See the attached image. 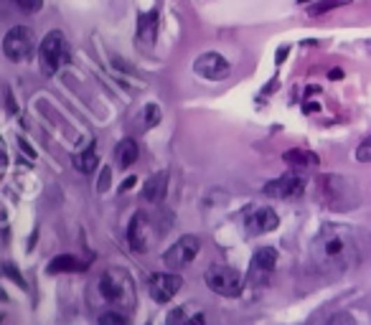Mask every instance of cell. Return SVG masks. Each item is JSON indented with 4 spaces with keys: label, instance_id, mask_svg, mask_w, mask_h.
I'll return each mask as SVG.
<instances>
[{
    "label": "cell",
    "instance_id": "6da1fadb",
    "mask_svg": "<svg viewBox=\"0 0 371 325\" xmlns=\"http://www.w3.org/2000/svg\"><path fill=\"white\" fill-rule=\"evenodd\" d=\"M361 247L356 234L341 224H326L310 241V264L323 277H341L358 264Z\"/></svg>",
    "mask_w": 371,
    "mask_h": 325
},
{
    "label": "cell",
    "instance_id": "7a4b0ae2",
    "mask_svg": "<svg viewBox=\"0 0 371 325\" xmlns=\"http://www.w3.org/2000/svg\"><path fill=\"white\" fill-rule=\"evenodd\" d=\"M99 295L105 297V303L122 310H133L135 308V285L125 269L110 267L99 277Z\"/></svg>",
    "mask_w": 371,
    "mask_h": 325
},
{
    "label": "cell",
    "instance_id": "3957f363",
    "mask_svg": "<svg viewBox=\"0 0 371 325\" xmlns=\"http://www.w3.org/2000/svg\"><path fill=\"white\" fill-rule=\"evenodd\" d=\"M318 196L333 211H346V209H354L358 204V196L351 181H346L343 176H333V173L318 178Z\"/></svg>",
    "mask_w": 371,
    "mask_h": 325
},
{
    "label": "cell",
    "instance_id": "277c9868",
    "mask_svg": "<svg viewBox=\"0 0 371 325\" xmlns=\"http://www.w3.org/2000/svg\"><path fill=\"white\" fill-rule=\"evenodd\" d=\"M71 51H69V41L61 31H49V33L41 38V51H38V61H41V71L46 77H54L57 71H61L64 66L69 64Z\"/></svg>",
    "mask_w": 371,
    "mask_h": 325
},
{
    "label": "cell",
    "instance_id": "5b68a950",
    "mask_svg": "<svg viewBox=\"0 0 371 325\" xmlns=\"http://www.w3.org/2000/svg\"><path fill=\"white\" fill-rule=\"evenodd\" d=\"M203 280H206V287L211 292H217L221 297H239L247 282V277H242V272H237L229 264H211Z\"/></svg>",
    "mask_w": 371,
    "mask_h": 325
},
{
    "label": "cell",
    "instance_id": "8992f818",
    "mask_svg": "<svg viewBox=\"0 0 371 325\" xmlns=\"http://www.w3.org/2000/svg\"><path fill=\"white\" fill-rule=\"evenodd\" d=\"M277 267V249L262 247L252 255L249 269H247V285L249 287H267Z\"/></svg>",
    "mask_w": 371,
    "mask_h": 325
},
{
    "label": "cell",
    "instance_id": "52a82bcc",
    "mask_svg": "<svg viewBox=\"0 0 371 325\" xmlns=\"http://www.w3.org/2000/svg\"><path fill=\"white\" fill-rule=\"evenodd\" d=\"M239 219H242V227L247 229V234H252V236H262V234H270L280 227V216L270 206L249 204L239 213Z\"/></svg>",
    "mask_w": 371,
    "mask_h": 325
},
{
    "label": "cell",
    "instance_id": "ba28073f",
    "mask_svg": "<svg viewBox=\"0 0 371 325\" xmlns=\"http://www.w3.org/2000/svg\"><path fill=\"white\" fill-rule=\"evenodd\" d=\"M198 247H201L198 236H194V234H183L181 239H175L173 244L168 247V252L163 255V262H166V267H170V269L189 267L191 262L196 259Z\"/></svg>",
    "mask_w": 371,
    "mask_h": 325
},
{
    "label": "cell",
    "instance_id": "9c48e42d",
    "mask_svg": "<svg viewBox=\"0 0 371 325\" xmlns=\"http://www.w3.org/2000/svg\"><path fill=\"white\" fill-rule=\"evenodd\" d=\"M3 54L10 61H26L34 54V33L26 26H13L3 38Z\"/></svg>",
    "mask_w": 371,
    "mask_h": 325
},
{
    "label": "cell",
    "instance_id": "30bf717a",
    "mask_svg": "<svg viewBox=\"0 0 371 325\" xmlns=\"http://www.w3.org/2000/svg\"><path fill=\"white\" fill-rule=\"evenodd\" d=\"M194 71H196V77L209 79V82H224L231 74V64L217 51H206L194 61Z\"/></svg>",
    "mask_w": 371,
    "mask_h": 325
},
{
    "label": "cell",
    "instance_id": "8fae6325",
    "mask_svg": "<svg viewBox=\"0 0 371 325\" xmlns=\"http://www.w3.org/2000/svg\"><path fill=\"white\" fill-rule=\"evenodd\" d=\"M183 287V277L181 275H170V272H161V275H153L150 282H147V292L158 305L170 303Z\"/></svg>",
    "mask_w": 371,
    "mask_h": 325
},
{
    "label": "cell",
    "instance_id": "7c38bea8",
    "mask_svg": "<svg viewBox=\"0 0 371 325\" xmlns=\"http://www.w3.org/2000/svg\"><path fill=\"white\" fill-rule=\"evenodd\" d=\"M265 196L270 198H280V201H287V198H298L305 191V181L300 178V173H287V176H280L265 183Z\"/></svg>",
    "mask_w": 371,
    "mask_h": 325
},
{
    "label": "cell",
    "instance_id": "4fadbf2b",
    "mask_svg": "<svg viewBox=\"0 0 371 325\" xmlns=\"http://www.w3.org/2000/svg\"><path fill=\"white\" fill-rule=\"evenodd\" d=\"M147 232H150V221H147V216L143 211H138L130 219V224H127V244H130V249L133 252H145L147 249Z\"/></svg>",
    "mask_w": 371,
    "mask_h": 325
},
{
    "label": "cell",
    "instance_id": "5bb4252c",
    "mask_svg": "<svg viewBox=\"0 0 371 325\" xmlns=\"http://www.w3.org/2000/svg\"><path fill=\"white\" fill-rule=\"evenodd\" d=\"M282 160H285V165H290L293 173H305V170H310V168L318 165V156L310 153V150H305V148L287 150L285 156H282Z\"/></svg>",
    "mask_w": 371,
    "mask_h": 325
},
{
    "label": "cell",
    "instance_id": "9a60e30c",
    "mask_svg": "<svg viewBox=\"0 0 371 325\" xmlns=\"http://www.w3.org/2000/svg\"><path fill=\"white\" fill-rule=\"evenodd\" d=\"M166 191H168V173L163 170V173H155L145 181L143 186V198H145L147 204H161L163 198H166Z\"/></svg>",
    "mask_w": 371,
    "mask_h": 325
},
{
    "label": "cell",
    "instance_id": "2e32d148",
    "mask_svg": "<svg viewBox=\"0 0 371 325\" xmlns=\"http://www.w3.org/2000/svg\"><path fill=\"white\" fill-rule=\"evenodd\" d=\"M46 269H49V275H59V272H85L87 262L74 255H61V257H54Z\"/></svg>",
    "mask_w": 371,
    "mask_h": 325
},
{
    "label": "cell",
    "instance_id": "e0dca14e",
    "mask_svg": "<svg viewBox=\"0 0 371 325\" xmlns=\"http://www.w3.org/2000/svg\"><path fill=\"white\" fill-rule=\"evenodd\" d=\"M140 156V148H138V142L125 137V140L117 142V148H115V162H117L119 168H130L135 160Z\"/></svg>",
    "mask_w": 371,
    "mask_h": 325
},
{
    "label": "cell",
    "instance_id": "ac0fdd59",
    "mask_svg": "<svg viewBox=\"0 0 371 325\" xmlns=\"http://www.w3.org/2000/svg\"><path fill=\"white\" fill-rule=\"evenodd\" d=\"M168 325H206V320H203L201 312H186L183 308H178V310H170L168 312V320H166Z\"/></svg>",
    "mask_w": 371,
    "mask_h": 325
},
{
    "label": "cell",
    "instance_id": "d6986e66",
    "mask_svg": "<svg viewBox=\"0 0 371 325\" xmlns=\"http://www.w3.org/2000/svg\"><path fill=\"white\" fill-rule=\"evenodd\" d=\"M97 165H99V160H97V150H94V145H89L85 153H77V156H74V168H77L79 173H92Z\"/></svg>",
    "mask_w": 371,
    "mask_h": 325
},
{
    "label": "cell",
    "instance_id": "ffe728a7",
    "mask_svg": "<svg viewBox=\"0 0 371 325\" xmlns=\"http://www.w3.org/2000/svg\"><path fill=\"white\" fill-rule=\"evenodd\" d=\"M155 18H158V13H147V15H140V38L143 41H153L155 38V29H158V23H155Z\"/></svg>",
    "mask_w": 371,
    "mask_h": 325
},
{
    "label": "cell",
    "instance_id": "44dd1931",
    "mask_svg": "<svg viewBox=\"0 0 371 325\" xmlns=\"http://www.w3.org/2000/svg\"><path fill=\"white\" fill-rule=\"evenodd\" d=\"M351 0H318V3H313V6L308 8V15H323L328 13V10H333V8H341V6H349Z\"/></svg>",
    "mask_w": 371,
    "mask_h": 325
},
{
    "label": "cell",
    "instance_id": "7402d4cb",
    "mask_svg": "<svg viewBox=\"0 0 371 325\" xmlns=\"http://www.w3.org/2000/svg\"><path fill=\"white\" fill-rule=\"evenodd\" d=\"M99 325H127V318L119 310H107L99 315Z\"/></svg>",
    "mask_w": 371,
    "mask_h": 325
},
{
    "label": "cell",
    "instance_id": "603a6c76",
    "mask_svg": "<svg viewBox=\"0 0 371 325\" xmlns=\"http://www.w3.org/2000/svg\"><path fill=\"white\" fill-rule=\"evenodd\" d=\"M15 6L21 8L23 13L34 15V13H38V10L43 8V0H15Z\"/></svg>",
    "mask_w": 371,
    "mask_h": 325
},
{
    "label": "cell",
    "instance_id": "cb8c5ba5",
    "mask_svg": "<svg viewBox=\"0 0 371 325\" xmlns=\"http://www.w3.org/2000/svg\"><path fill=\"white\" fill-rule=\"evenodd\" d=\"M356 160L358 162H371V137H366L356 148Z\"/></svg>",
    "mask_w": 371,
    "mask_h": 325
},
{
    "label": "cell",
    "instance_id": "d4e9b609",
    "mask_svg": "<svg viewBox=\"0 0 371 325\" xmlns=\"http://www.w3.org/2000/svg\"><path fill=\"white\" fill-rule=\"evenodd\" d=\"M161 122V109H158V105H147L145 109V125L147 128H155Z\"/></svg>",
    "mask_w": 371,
    "mask_h": 325
},
{
    "label": "cell",
    "instance_id": "484cf974",
    "mask_svg": "<svg viewBox=\"0 0 371 325\" xmlns=\"http://www.w3.org/2000/svg\"><path fill=\"white\" fill-rule=\"evenodd\" d=\"M326 325H356V320L351 318L349 312H336V315H333V318H330Z\"/></svg>",
    "mask_w": 371,
    "mask_h": 325
},
{
    "label": "cell",
    "instance_id": "4316f807",
    "mask_svg": "<svg viewBox=\"0 0 371 325\" xmlns=\"http://www.w3.org/2000/svg\"><path fill=\"white\" fill-rule=\"evenodd\" d=\"M3 269H6V275H8V277H13L15 282H18V285L23 287V277H21V275H15V272H13V264H10V262H6V267H3Z\"/></svg>",
    "mask_w": 371,
    "mask_h": 325
},
{
    "label": "cell",
    "instance_id": "83f0119b",
    "mask_svg": "<svg viewBox=\"0 0 371 325\" xmlns=\"http://www.w3.org/2000/svg\"><path fill=\"white\" fill-rule=\"evenodd\" d=\"M6 102H8V114L15 112V105H13V97H10V89L6 86Z\"/></svg>",
    "mask_w": 371,
    "mask_h": 325
},
{
    "label": "cell",
    "instance_id": "f1b7e54d",
    "mask_svg": "<svg viewBox=\"0 0 371 325\" xmlns=\"http://www.w3.org/2000/svg\"><path fill=\"white\" fill-rule=\"evenodd\" d=\"M107 181H110V170H105V178H99V191H107Z\"/></svg>",
    "mask_w": 371,
    "mask_h": 325
},
{
    "label": "cell",
    "instance_id": "f546056e",
    "mask_svg": "<svg viewBox=\"0 0 371 325\" xmlns=\"http://www.w3.org/2000/svg\"><path fill=\"white\" fill-rule=\"evenodd\" d=\"M133 186H135V178H127V181H125V186H122V191H130Z\"/></svg>",
    "mask_w": 371,
    "mask_h": 325
}]
</instances>
